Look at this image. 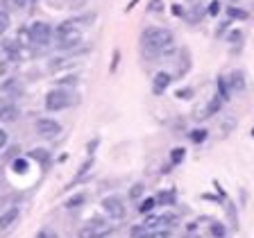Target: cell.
Returning a JSON list of instances; mask_svg holds the SVG:
<instances>
[{"mask_svg": "<svg viewBox=\"0 0 254 238\" xmlns=\"http://www.w3.org/2000/svg\"><path fill=\"white\" fill-rule=\"evenodd\" d=\"M172 46H175V36H172L170 30H166V27L150 25L141 34V48L148 57H159V54L170 57V54L175 53Z\"/></svg>", "mask_w": 254, "mask_h": 238, "instance_id": "cell-1", "label": "cell"}, {"mask_svg": "<svg viewBox=\"0 0 254 238\" xmlns=\"http://www.w3.org/2000/svg\"><path fill=\"white\" fill-rule=\"evenodd\" d=\"M55 43L59 50H73L82 43V32L75 25V21H64V23L55 30Z\"/></svg>", "mask_w": 254, "mask_h": 238, "instance_id": "cell-2", "label": "cell"}, {"mask_svg": "<svg viewBox=\"0 0 254 238\" xmlns=\"http://www.w3.org/2000/svg\"><path fill=\"white\" fill-rule=\"evenodd\" d=\"M73 105V95L64 89H53L46 95V109L48 111H64Z\"/></svg>", "mask_w": 254, "mask_h": 238, "instance_id": "cell-3", "label": "cell"}, {"mask_svg": "<svg viewBox=\"0 0 254 238\" xmlns=\"http://www.w3.org/2000/svg\"><path fill=\"white\" fill-rule=\"evenodd\" d=\"M30 34H32L34 46H48V43L55 39L53 27H50L46 21H34V23L30 25Z\"/></svg>", "mask_w": 254, "mask_h": 238, "instance_id": "cell-4", "label": "cell"}, {"mask_svg": "<svg viewBox=\"0 0 254 238\" xmlns=\"http://www.w3.org/2000/svg\"><path fill=\"white\" fill-rule=\"evenodd\" d=\"M34 132L41 138H55V136H59L61 134V125L53 118H39L34 123Z\"/></svg>", "mask_w": 254, "mask_h": 238, "instance_id": "cell-5", "label": "cell"}, {"mask_svg": "<svg viewBox=\"0 0 254 238\" xmlns=\"http://www.w3.org/2000/svg\"><path fill=\"white\" fill-rule=\"evenodd\" d=\"M102 209H105V213L109 215V218H113V220H123L125 218V202L116 195L105 197V200H102Z\"/></svg>", "mask_w": 254, "mask_h": 238, "instance_id": "cell-6", "label": "cell"}, {"mask_svg": "<svg viewBox=\"0 0 254 238\" xmlns=\"http://www.w3.org/2000/svg\"><path fill=\"white\" fill-rule=\"evenodd\" d=\"M18 118V107L9 98H0V123H14Z\"/></svg>", "mask_w": 254, "mask_h": 238, "instance_id": "cell-7", "label": "cell"}, {"mask_svg": "<svg viewBox=\"0 0 254 238\" xmlns=\"http://www.w3.org/2000/svg\"><path fill=\"white\" fill-rule=\"evenodd\" d=\"M172 84V75L168 71H159L152 79V93L154 95H164V91H168V86Z\"/></svg>", "mask_w": 254, "mask_h": 238, "instance_id": "cell-8", "label": "cell"}, {"mask_svg": "<svg viewBox=\"0 0 254 238\" xmlns=\"http://www.w3.org/2000/svg\"><path fill=\"white\" fill-rule=\"evenodd\" d=\"M2 54L9 61H18L21 59V43L16 39H2Z\"/></svg>", "mask_w": 254, "mask_h": 238, "instance_id": "cell-9", "label": "cell"}, {"mask_svg": "<svg viewBox=\"0 0 254 238\" xmlns=\"http://www.w3.org/2000/svg\"><path fill=\"white\" fill-rule=\"evenodd\" d=\"M227 82H229L231 93H243L245 86H248V82H245V73L243 71H231L229 78H227Z\"/></svg>", "mask_w": 254, "mask_h": 238, "instance_id": "cell-10", "label": "cell"}, {"mask_svg": "<svg viewBox=\"0 0 254 238\" xmlns=\"http://www.w3.org/2000/svg\"><path fill=\"white\" fill-rule=\"evenodd\" d=\"M21 218V211H18L16 207L12 209H7V211H2L0 213V232H5V229H9V227L14 225V222Z\"/></svg>", "mask_w": 254, "mask_h": 238, "instance_id": "cell-11", "label": "cell"}, {"mask_svg": "<svg viewBox=\"0 0 254 238\" xmlns=\"http://www.w3.org/2000/svg\"><path fill=\"white\" fill-rule=\"evenodd\" d=\"M68 66H73V59H71V57H53V59L48 61V71L59 73L61 68H68Z\"/></svg>", "mask_w": 254, "mask_h": 238, "instance_id": "cell-12", "label": "cell"}, {"mask_svg": "<svg viewBox=\"0 0 254 238\" xmlns=\"http://www.w3.org/2000/svg\"><path fill=\"white\" fill-rule=\"evenodd\" d=\"M223 102H225L223 98H220V95H216V98H213V100L207 105V111L198 113V118H211V116H213L216 111H220V107H223Z\"/></svg>", "mask_w": 254, "mask_h": 238, "instance_id": "cell-13", "label": "cell"}, {"mask_svg": "<svg viewBox=\"0 0 254 238\" xmlns=\"http://www.w3.org/2000/svg\"><path fill=\"white\" fill-rule=\"evenodd\" d=\"M16 41L21 43V48H30L34 46V41H32V34H30V27H21V30L16 32Z\"/></svg>", "mask_w": 254, "mask_h": 238, "instance_id": "cell-14", "label": "cell"}, {"mask_svg": "<svg viewBox=\"0 0 254 238\" xmlns=\"http://www.w3.org/2000/svg\"><path fill=\"white\" fill-rule=\"evenodd\" d=\"M157 204H161V207H172V204H175V190H161V193H157Z\"/></svg>", "mask_w": 254, "mask_h": 238, "instance_id": "cell-15", "label": "cell"}, {"mask_svg": "<svg viewBox=\"0 0 254 238\" xmlns=\"http://www.w3.org/2000/svg\"><path fill=\"white\" fill-rule=\"evenodd\" d=\"M216 84H218V95L223 98V100H229L231 98V89H229V82H227V78H223L220 75L218 79H216Z\"/></svg>", "mask_w": 254, "mask_h": 238, "instance_id": "cell-16", "label": "cell"}, {"mask_svg": "<svg viewBox=\"0 0 254 238\" xmlns=\"http://www.w3.org/2000/svg\"><path fill=\"white\" fill-rule=\"evenodd\" d=\"M143 225L148 227L150 232H154V229H159V227H164V222H161V215L145 213V218H143Z\"/></svg>", "mask_w": 254, "mask_h": 238, "instance_id": "cell-17", "label": "cell"}, {"mask_svg": "<svg viewBox=\"0 0 254 238\" xmlns=\"http://www.w3.org/2000/svg\"><path fill=\"white\" fill-rule=\"evenodd\" d=\"M130 238H152V232L141 222V225H134L130 229Z\"/></svg>", "mask_w": 254, "mask_h": 238, "instance_id": "cell-18", "label": "cell"}, {"mask_svg": "<svg viewBox=\"0 0 254 238\" xmlns=\"http://www.w3.org/2000/svg\"><path fill=\"white\" fill-rule=\"evenodd\" d=\"M143 193H145V184H141V182H136V184L130 188L127 197H130L132 202H139V200H143Z\"/></svg>", "mask_w": 254, "mask_h": 238, "instance_id": "cell-19", "label": "cell"}, {"mask_svg": "<svg viewBox=\"0 0 254 238\" xmlns=\"http://www.w3.org/2000/svg\"><path fill=\"white\" fill-rule=\"evenodd\" d=\"M89 227H93L95 232H100V234H109V232H112V227H109V222H107L105 218H91Z\"/></svg>", "mask_w": 254, "mask_h": 238, "instance_id": "cell-20", "label": "cell"}, {"mask_svg": "<svg viewBox=\"0 0 254 238\" xmlns=\"http://www.w3.org/2000/svg\"><path fill=\"white\" fill-rule=\"evenodd\" d=\"M209 236L211 238H227V229L223 222H211L209 225Z\"/></svg>", "mask_w": 254, "mask_h": 238, "instance_id": "cell-21", "label": "cell"}, {"mask_svg": "<svg viewBox=\"0 0 254 238\" xmlns=\"http://www.w3.org/2000/svg\"><path fill=\"white\" fill-rule=\"evenodd\" d=\"M227 16L234 21H245V18H250V14L245 12V9H241V7H236V5H231V7H227Z\"/></svg>", "mask_w": 254, "mask_h": 238, "instance_id": "cell-22", "label": "cell"}, {"mask_svg": "<svg viewBox=\"0 0 254 238\" xmlns=\"http://www.w3.org/2000/svg\"><path fill=\"white\" fill-rule=\"evenodd\" d=\"M77 82H80V78H77V75H73V73H68V75H64V78H57L55 79V84H57V86H77Z\"/></svg>", "mask_w": 254, "mask_h": 238, "instance_id": "cell-23", "label": "cell"}, {"mask_svg": "<svg viewBox=\"0 0 254 238\" xmlns=\"http://www.w3.org/2000/svg\"><path fill=\"white\" fill-rule=\"evenodd\" d=\"M91 168H93V157H91V159H86V161H84V163H82V168L77 170L75 179H73V184H80V182H82V179H84V175L89 173Z\"/></svg>", "mask_w": 254, "mask_h": 238, "instance_id": "cell-24", "label": "cell"}, {"mask_svg": "<svg viewBox=\"0 0 254 238\" xmlns=\"http://www.w3.org/2000/svg\"><path fill=\"white\" fill-rule=\"evenodd\" d=\"M184 159H186V148H175V150H170V163H172V166H179Z\"/></svg>", "mask_w": 254, "mask_h": 238, "instance_id": "cell-25", "label": "cell"}, {"mask_svg": "<svg viewBox=\"0 0 254 238\" xmlns=\"http://www.w3.org/2000/svg\"><path fill=\"white\" fill-rule=\"evenodd\" d=\"M107 234H100V232H95L93 227H82V229H80V234H77V238H105Z\"/></svg>", "mask_w": 254, "mask_h": 238, "instance_id": "cell-26", "label": "cell"}, {"mask_svg": "<svg viewBox=\"0 0 254 238\" xmlns=\"http://www.w3.org/2000/svg\"><path fill=\"white\" fill-rule=\"evenodd\" d=\"M30 159L39 161V163H48V159H50V155H48V150H43V148H36V150H30Z\"/></svg>", "mask_w": 254, "mask_h": 238, "instance_id": "cell-27", "label": "cell"}, {"mask_svg": "<svg viewBox=\"0 0 254 238\" xmlns=\"http://www.w3.org/2000/svg\"><path fill=\"white\" fill-rule=\"evenodd\" d=\"M223 130H220V134H218V138H227L231 134V130H234V127H236V120L234 118H227V120H223Z\"/></svg>", "mask_w": 254, "mask_h": 238, "instance_id": "cell-28", "label": "cell"}, {"mask_svg": "<svg viewBox=\"0 0 254 238\" xmlns=\"http://www.w3.org/2000/svg\"><path fill=\"white\" fill-rule=\"evenodd\" d=\"M154 207H157V197H143V202H141V207H139V211L145 215V213H152Z\"/></svg>", "mask_w": 254, "mask_h": 238, "instance_id": "cell-29", "label": "cell"}, {"mask_svg": "<svg viewBox=\"0 0 254 238\" xmlns=\"http://www.w3.org/2000/svg\"><path fill=\"white\" fill-rule=\"evenodd\" d=\"M7 30H9V14L5 9H0V36L5 34Z\"/></svg>", "mask_w": 254, "mask_h": 238, "instance_id": "cell-30", "label": "cell"}, {"mask_svg": "<svg viewBox=\"0 0 254 238\" xmlns=\"http://www.w3.org/2000/svg\"><path fill=\"white\" fill-rule=\"evenodd\" d=\"M152 238H172V229L170 227H159L152 232Z\"/></svg>", "mask_w": 254, "mask_h": 238, "instance_id": "cell-31", "label": "cell"}, {"mask_svg": "<svg viewBox=\"0 0 254 238\" xmlns=\"http://www.w3.org/2000/svg\"><path fill=\"white\" fill-rule=\"evenodd\" d=\"M84 200H86V195H75V197H71V200L66 202V209H77V207H82Z\"/></svg>", "mask_w": 254, "mask_h": 238, "instance_id": "cell-32", "label": "cell"}, {"mask_svg": "<svg viewBox=\"0 0 254 238\" xmlns=\"http://www.w3.org/2000/svg\"><path fill=\"white\" fill-rule=\"evenodd\" d=\"M28 0H5V7L7 9H25Z\"/></svg>", "mask_w": 254, "mask_h": 238, "instance_id": "cell-33", "label": "cell"}, {"mask_svg": "<svg viewBox=\"0 0 254 238\" xmlns=\"http://www.w3.org/2000/svg\"><path fill=\"white\" fill-rule=\"evenodd\" d=\"M204 138H207V130H195L193 134H191V141L193 143H202Z\"/></svg>", "mask_w": 254, "mask_h": 238, "instance_id": "cell-34", "label": "cell"}, {"mask_svg": "<svg viewBox=\"0 0 254 238\" xmlns=\"http://www.w3.org/2000/svg\"><path fill=\"white\" fill-rule=\"evenodd\" d=\"M148 9L150 12H164V0H150Z\"/></svg>", "mask_w": 254, "mask_h": 238, "instance_id": "cell-35", "label": "cell"}, {"mask_svg": "<svg viewBox=\"0 0 254 238\" xmlns=\"http://www.w3.org/2000/svg\"><path fill=\"white\" fill-rule=\"evenodd\" d=\"M220 9H223V5H220L218 0H213L211 5H209V14H211V16H218Z\"/></svg>", "mask_w": 254, "mask_h": 238, "instance_id": "cell-36", "label": "cell"}, {"mask_svg": "<svg viewBox=\"0 0 254 238\" xmlns=\"http://www.w3.org/2000/svg\"><path fill=\"white\" fill-rule=\"evenodd\" d=\"M98 143H100V138H93V141H89V145H86V152H89L91 157H93V152L98 150Z\"/></svg>", "mask_w": 254, "mask_h": 238, "instance_id": "cell-37", "label": "cell"}, {"mask_svg": "<svg viewBox=\"0 0 254 238\" xmlns=\"http://www.w3.org/2000/svg\"><path fill=\"white\" fill-rule=\"evenodd\" d=\"M200 18H202V9H193V12L189 14V21H191V23H198Z\"/></svg>", "mask_w": 254, "mask_h": 238, "instance_id": "cell-38", "label": "cell"}, {"mask_svg": "<svg viewBox=\"0 0 254 238\" xmlns=\"http://www.w3.org/2000/svg\"><path fill=\"white\" fill-rule=\"evenodd\" d=\"M118 61H120V50H116V53H113V61H112V73H116V68H118Z\"/></svg>", "mask_w": 254, "mask_h": 238, "instance_id": "cell-39", "label": "cell"}, {"mask_svg": "<svg viewBox=\"0 0 254 238\" xmlns=\"http://www.w3.org/2000/svg\"><path fill=\"white\" fill-rule=\"evenodd\" d=\"M7 141H9V136H7V132L2 130V127H0V150H2V148L7 145Z\"/></svg>", "mask_w": 254, "mask_h": 238, "instance_id": "cell-40", "label": "cell"}, {"mask_svg": "<svg viewBox=\"0 0 254 238\" xmlns=\"http://www.w3.org/2000/svg\"><path fill=\"white\" fill-rule=\"evenodd\" d=\"M14 170H16V173H18V170H21V173H25V170H28V166H25V161H21V159L14 161Z\"/></svg>", "mask_w": 254, "mask_h": 238, "instance_id": "cell-41", "label": "cell"}, {"mask_svg": "<svg viewBox=\"0 0 254 238\" xmlns=\"http://www.w3.org/2000/svg\"><path fill=\"white\" fill-rule=\"evenodd\" d=\"M34 238H57V234H53V232H46V229H43V232H39Z\"/></svg>", "mask_w": 254, "mask_h": 238, "instance_id": "cell-42", "label": "cell"}, {"mask_svg": "<svg viewBox=\"0 0 254 238\" xmlns=\"http://www.w3.org/2000/svg\"><path fill=\"white\" fill-rule=\"evenodd\" d=\"M172 14H175V16H184V9L179 5H172Z\"/></svg>", "mask_w": 254, "mask_h": 238, "instance_id": "cell-43", "label": "cell"}, {"mask_svg": "<svg viewBox=\"0 0 254 238\" xmlns=\"http://www.w3.org/2000/svg\"><path fill=\"white\" fill-rule=\"evenodd\" d=\"M191 95H193V93H191V89H184V93H182V91H179V93H177V98H191Z\"/></svg>", "mask_w": 254, "mask_h": 238, "instance_id": "cell-44", "label": "cell"}, {"mask_svg": "<svg viewBox=\"0 0 254 238\" xmlns=\"http://www.w3.org/2000/svg\"><path fill=\"white\" fill-rule=\"evenodd\" d=\"M252 136H254V130H252Z\"/></svg>", "mask_w": 254, "mask_h": 238, "instance_id": "cell-45", "label": "cell"}]
</instances>
